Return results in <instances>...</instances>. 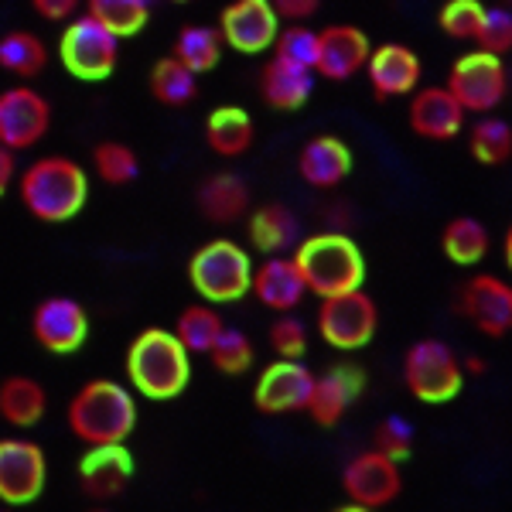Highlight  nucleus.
I'll return each mask as SVG.
<instances>
[{
  "mask_svg": "<svg viewBox=\"0 0 512 512\" xmlns=\"http://www.w3.org/2000/svg\"><path fill=\"white\" fill-rule=\"evenodd\" d=\"M123 369H127L130 390H137L144 400H178L192 383V352L171 328L154 325L127 345Z\"/></svg>",
  "mask_w": 512,
  "mask_h": 512,
  "instance_id": "1",
  "label": "nucleus"
},
{
  "mask_svg": "<svg viewBox=\"0 0 512 512\" xmlns=\"http://www.w3.org/2000/svg\"><path fill=\"white\" fill-rule=\"evenodd\" d=\"M18 195L28 216L48 226L72 222L89 202V175L65 154H45L18 175Z\"/></svg>",
  "mask_w": 512,
  "mask_h": 512,
  "instance_id": "2",
  "label": "nucleus"
},
{
  "mask_svg": "<svg viewBox=\"0 0 512 512\" xmlns=\"http://www.w3.org/2000/svg\"><path fill=\"white\" fill-rule=\"evenodd\" d=\"M69 431L82 444L127 441L137 427V400L130 386L117 379H89L65 407Z\"/></svg>",
  "mask_w": 512,
  "mask_h": 512,
  "instance_id": "3",
  "label": "nucleus"
},
{
  "mask_svg": "<svg viewBox=\"0 0 512 512\" xmlns=\"http://www.w3.org/2000/svg\"><path fill=\"white\" fill-rule=\"evenodd\" d=\"M294 263L301 270L308 294L332 297L366 284V256L345 233H315L297 239Z\"/></svg>",
  "mask_w": 512,
  "mask_h": 512,
  "instance_id": "4",
  "label": "nucleus"
},
{
  "mask_svg": "<svg viewBox=\"0 0 512 512\" xmlns=\"http://www.w3.org/2000/svg\"><path fill=\"white\" fill-rule=\"evenodd\" d=\"M253 267L250 253L236 239H209L192 253L188 260V284L195 294L209 304H236L250 294L253 287Z\"/></svg>",
  "mask_w": 512,
  "mask_h": 512,
  "instance_id": "5",
  "label": "nucleus"
},
{
  "mask_svg": "<svg viewBox=\"0 0 512 512\" xmlns=\"http://www.w3.org/2000/svg\"><path fill=\"white\" fill-rule=\"evenodd\" d=\"M403 383L414 400L427 407L458 400L465 390V366L441 338H420L403 355Z\"/></svg>",
  "mask_w": 512,
  "mask_h": 512,
  "instance_id": "6",
  "label": "nucleus"
},
{
  "mask_svg": "<svg viewBox=\"0 0 512 512\" xmlns=\"http://www.w3.org/2000/svg\"><path fill=\"white\" fill-rule=\"evenodd\" d=\"M59 62L72 79L79 82H103L117 72L120 62V38L93 14H76L65 21L59 38Z\"/></svg>",
  "mask_w": 512,
  "mask_h": 512,
  "instance_id": "7",
  "label": "nucleus"
},
{
  "mask_svg": "<svg viewBox=\"0 0 512 512\" xmlns=\"http://www.w3.org/2000/svg\"><path fill=\"white\" fill-rule=\"evenodd\" d=\"M315 325L325 345H332L338 352H359L376 338L379 308L362 287H355V291L345 294L321 297Z\"/></svg>",
  "mask_w": 512,
  "mask_h": 512,
  "instance_id": "8",
  "label": "nucleus"
},
{
  "mask_svg": "<svg viewBox=\"0 0 512 512\" xmlns=\"http://www.w3.org/2000/svg\"><path fill=\"white\" fill-rule=\"evenodd\" d=\"M444 86L465 106V113H492L509 96V69L502 62V55L475 48V52H465L454 59Z\"/></svg>",
  "mask_w": 512,
  "mask_h": 512,
  "instance_id": "9",
  "label": "nucleus"
},
{
  "mask_svg": "<svg viewBox=\"0 0 512 512\" xmlns=\"http://www.w3.org/2000/svg\"><path fill=\"white\" fill-rule=\"evenodd\" d=\"M48 482V458L28 437H0V502L31 506Z\"/></svg>",
  "mask_w": 512,
  "mask_h": 512,
  "instance_id": "10",
  "label": "nucleus"
},
{
  "mask_svg": "<svg viewBox=\"0 0 512 512\" xmlns=\"http://www.w3.org/2000/svg\"><path fill=\"white\" fill-rule=\"evenodd\" d=\"M342 492H345V499H352L355 509L390 506L403 492L400 461H393L390 454H383L379 448L355 454L342 472Z\"/></svg>",
  "mask_w": 512,
  "mask_h": 512,
  "instance_id": "11",
  "label": "nucleus"
},
{
  "mask_svg": "<svg viewBox=\"0 0 512 512\" xmlns=\"http://www.w3.org/2000/svg\"><path fill=\"white\" fill-rule=\"evenodd\" d=\"M315 390V373L301 359L270 362L253 383V407L263 417H287L304 414Z\"/></svg>",
  "mask_w": 512,
  "mask_h": 512,
  "instance_id": "12",
  "label": "nucleus"
},
{
  "mask_svg": "<svg viewBox=\"0 0 512 512\" xmlns=\"http://www.w3.org/2000/svg\"><path fill=\"white\" fill-rule=\"evenodd\" d=\"M48 130H52V103L38 89L24 82L0 93V144L18 154L41 144Z\"/></svg>",
  "mask_w": 512,
  "mask_h": 512,
  "instance_id": "13",
  "label": "nucleus"
},
{
  "mask_svg": "<svg viewBox=\"0 0 512 512\" xmlns=\"http://www.w3.org/2000/svg\"><path fill=\"white\" fill-rule=\"evenodd\" d=\"M219 31L233 52L263 55L280 35V14L270 0H229L219 14Z\"/></svg>",
  "mask_w": 512,
  "mask_h": 512,
  "instance_id": "14",
  "label": "nucleus"
},
{
  "mask_svg": "<svg viewBox=\"0 0 512 512\" xmlns=\"http://www.w3.org/2000/svg\"><path fill=\"white\" fill-rule=\"evenodd\" d=\"M31 335L45 352L52 355H72L86 345L89 338V311L82 308L76 297H45L31 311Z\"/></svg>",
  "mask_w": 512,
  "mask_h": 512,
  "instance_id": "15",
  "label": "nucleus"
},
{
  "mask_svg": "<svg viewBox=\"0 0 512 512\" xmlns=\"http://www.w3.org/2000/svg\"><path fill=\"white\" fill-rule=\"evenodd\" d=\"M461 315L482 335L502 338L512 332V284L495 274H478L461 287Z\"/></svg>",
  "mask_w": 512,
  "mask_h": 512,
  "instance_id": "16",
  "label": "nucleus"
},
{
  "mask_svg": "<svg viewBox=\"0 0 512 512\" xmlns=\"http://www.w3.org/2000/svg\"><path fill=\"white\" fill-rule=\"evenodd\" d=\"M369 35L355 24H328L318 31V62L315 76L328 82H349L366 69L369 62Z\"/></svg>",
  "mask_w": 512,
  "mask_h": 512,
  "instance_id": "17",
  "label": "nucleus"
},
{
  "mask_svg": "<svg viewBox=\"0 0 512 512\" xmlns=\"http://www.w3.org/2000/svg\"><path fill=\"white\" fill-rule=\"evenodd\" d=\"M134 478V451L127 441L117 444H86V454L79 458V485L89 499H117L127 492Z\"/></svg>",
  "mask_w": 512,
  "mask_h": 512,
  "instance_id": "18",
  "label": "nucleus"
},
{
  "mask_svg": "<svg viewBox=\"0 0 512 512\" xmlns=\"http://www.w3.org/2000/svg\"><path fill=\"white\" fill-rule=\"evenodd\" d=\"M362 72L369 76V86H373L376 99H396V96H410L420 86L424 65H420V55L410 45L383 41V45H376L369 52V62Z\"/></svg>",
  "mask_w": 512,
  "mask_h": 512,
  "instance_id": "19",
  "label": "nucleus"
},
{
  "mask_svg": "<svg viewBox=\"0 0 512 512\" xmlns=\"http://www.w3.org/2000/svg\"><path fill=\"white\" fill-rule=\"evenodd\" d=\"M410 130L424 140H454L465 130V106L454 99L448 86H427V89H414L410 93Z\"/></svg>",
  "mask_w": 512,
  "mask_h": 512,
  "instance_id": "20",
  "label": "nucleus"
},
{
  "mask_svg": "<svg viewBox=\"0 0 512 512\" xmlns=\"http://www.w3.org/2000/svg\"><path fill=\"white\" fill-rule=\"evenodd\" d=\"M250 294L263 304V308L284 315V311L301 308L304 294H308V284H304V277H301V270H297L294 256L274 253V256H267V260L253 267Z\"/></svg>",
  "mask_w": 512,
  "mask_h": 512,
  "instance_id": "21",
  "label": "nucleus"
},
{
  "mask_svg": "<svg viewBox=\"0 0 512 512\" xmlns=\"http://www.w3.org/2000/svg\"><path fill=\"white\" fill-rule=\"evenodd\" d=\"M362 386H366V376L362 369L355 366H332L328 373L315 376V390H311V400H308V414L315 420L318 427H335L342 424L345 410L359 400Z\"/></svg>",
  "mask_w": 512,
  "mask_h": 512,
  "instance_id": "22",
  "label": "nucleus"
},
{
  "mask_svg": "<svg viewBox=\"0 0 512 512\" xmlns=\"http://www.w3.org/2000/svg\"><path fill=\"white\" fill-rule=\"evenodd\" d=\"M352 147L335 134H318L304 140L297 154V175L308 181L311 188H338L352 175Z\"/></svg>",
  "mask_w": 512,
  "mask_h": 512,
  "instance_id": "23",
  "label": "nucleus"
},
{
  "mask_svg": "<svg viewBox=\"0 0 512 512\" xmlns=\"http://www.w3.org/2000/svg\"><path fill=\"white\" fill-rule=\"evenodd\" d=\"M315 93V72L291 65L284 59H270L260 69V96L270 110L280 113H294Z\"/></svg>",
  "mask_w": 512,
  "mask_h": 512,
  "instance_id": "24",
  "label": "nucleus"
},
{
  "mask_svg": "<svg viewBox=\"0 0 512 512\" xmlns=\"http://www.w3.org/2000/svg\"><path fill=\"white\" fill-rule=\"evenodd\" d=\"M246 236H250L253 250L263 256L287 253V250H294L297 239H301V222H297V216L287 205L267 202L250 212V219H246Z\"/></svg>",
  "mask_w": 512,
  "mask_h": 512,
  "instance_id": "25",
  "label": "nucleus"
},
{
  "mask_svg": "<svg viewBox=\"0 0 512 512\" xmlns=\"http://www.w3.org/2000/svg\"><path fill=\"white\" fill-rule=\"evenodd\" d=\"M198 212L209 222H219V226L239 222L250 212V185L233 171L205 178L202 188H198Z\"/></svg>",
  "mask_w": 512,
  "mask_h": 512,
  "instance_id": "26",
  "label": "nucleus"
},
{
  "mask_svg": "<svg viewBox=\"0 0 512 512\" xmlns=\"http://www.w3.org/2000/svg\"><path fill=\"white\" fill-rule=\"evenodd\" d=\"M256 140V127L253 117L243 110V106L229 103V106H216L205 120V144H209L212 154L219 158H243Z\"/></svg>",
  "mask_w": 512,
  "mask_h": 512,
  "instance_id": "27",
  "label": "nucleus"
},
{
  "mask_svg": "<svg viewBox=\"0 0 512 512\" xmlns=\"http://www.w3.org/2000/svg\"><path fill=\"white\" fill-rule=\"evenodd\" d=\"M48 414V393L38 379L31 376H7L0 383V417L11 427H28L41 424V417Z\"/></svg>",
  "mask_w": 512,
  "mask_h": 512,
  "instance_id": "28",
  "label": "nucleus"
},
{
  "mask_svg": "<svg viewBox=\"0 0 512 512\" xmlns=\"http://www.w3.org/2000/svg\"><path fill=\"white\" fill-rule=\"evenodd\" d=\"M222 52H226V41H222V31L212 28V24H185L175 38V48H171V55L178 62H185L195 76L216 72Z\"/></svg>",
  "mask_w": 512,
  "mask_h": 512,
  "instance_id": "29",
  "label": "nucleus"
},
{
  "mask_svg": "<svg viewBox=\"0 0 512 512\" xmlns=\"http://www.w3.org/2000/svg\"><path fill=\"white\" fill-rule=\"evenodd\" d=\"M492 236L482 219L475 216H454L441 229V250L454 267H478L489 256Z\"/></svg>",
  "mask_w": 512,
  "mask_h": 512,
  "instance_id": "30",
  "label": "nucleus"
},
{
  "mask_svg": "<svg viewBox=\"0 0 512 512\" xmlns=\"http://www.w3.org/2000/svg\"><path fill=\"white\" fill-rule=\"evenodd\" d=\"M147 89L161 106L178 110V106H188L198 96V76L185 62H178L175 55H164L147 72Z\"/></svg>",
  "mask_w": 512,
  "mask_h": 512,
  "instance_id": "31",
  "label": "nucleus"
},
{
  "mask_svg": "<svg viewBox=\"0 0 512 512\" xmlns=\"http://www.w3.org/2000/svg\"><path fill=\"white\" fill-rule=\"evenodd\" d=\"M48 65V45L41 41L35 31L14 28L0 38V69L11 72L18 79H35L45 72Z\"/></svg>",
  "mask_w": 512,
  "mask_h": 512,
  "instance_id": "32",
  "label": "nucleus"
},
{
  "mask_svg": "<svg viewBox=\"0 0 512 512\" xmlns=\"http://www.w3.org/2000/svg\"><path fill=\"white\" fill-rule=\"evenodd\" d=\"M222 328H226L222 315L209 301H202V304H192V308L181 311L171 332L181 338V345H185L192 355H209V349L216 345V338L222 335Z\"/></svg>",
  "mask_w": 512,
  "mask_h": 512,
  "instance_id": "33",
  "label": "nucleus"
},
{
  "mask_svg": "<svg viewBox=\"0 0 512 512\" xmlns=\"http://www.w3.org/2000/svg\"><path fill=\"white\" fill-rule=\"evenodd\" d=\"M86 14L113 31L120 41L134 38L151 21V0H86Z\"/></svg>",
  "mask_w": 512,
  "mask_h": 512,
  "instance_id": "34",
  "label": "nucleus"
},
{
  "mask_svg": "<svg viewBox=\"0 0 512 512\" xmlns=\"http://www.w3.org/2000/svg\"><path fill=\"white\" fill-rule=\"evenodd\" d=\"M468 151L485 168H499L512 158V127L499 117H485L472 123L468 130Z\"/></svg>",
  "mask_w": 512,
  "mask_h": 512,
  "instance_id": "35",
  "label": "nucleus"
},
{
  "mask_svg": "<svg viewBox=\"0 0 512 512\" xmlns=\"http://www.w3.org/2000/svg\"><path fill=\"white\" fill-rule=\"evenodd\" d=\"M93 171H96L99 181L120 188V185L137 181L140 158H137L134 147L123 144V140H99V144L93 147Z\"/></svg>",
  "mask_w": 512,
  "mask_h": 512,
  "instance_id": "36",
  "label": "nucleus"
},
{
  "mask_svg": "<svg viewBox=\"0 0 512 512\" xmlns=\"http://www.w3.org/2000/svg\"><path fill=\"white\" fill-rule=\"evenodd\" d=\"M209 359L216 366V373L222 376H243L246 369L253 366L256 352H253V342L246 338L239 328H222V335L216 338V345L209 349Z\"/></svg>",
  "mask_w": 512,
  "mask_h": 512,
  "instance_id": "37",
  "label": "nucleus"
},
{
  "mask_svg": "<svg viewBox=\"0 0 512 512\" xmlns=\"http://www.w3.org/2000/svg\"><path fill=\"white\" fill-rule=\"evenodd\" d=\"M274 59H284L291 65L315 72L318 62V31H311L304 21H287V28H280L274 41Z\"/></svg>",
  "mask_w": 512,
  "mask_h": 512,
  "instance_id": "38",
  "label": "nucleus"
},
{
  "mask_svg": "<svg viewBox=\"0 0 512 512\" xmlns=\"http://www.w3.org/2000/svg\"><path fill=\"white\" fill-rule=\"evenodd\" d=\"M485 18L482 0H444L437 11V28L454 41H475Z\"/></svg>",
  "mask_w": 512,
  "mask_h": 512,
  "instance_id": "39",
  "label": "nucleus"
},
{
  "mask_svg": "<svg viewBox=\"0 0 512 512\" xmlns=\"http://www.w3.org/2000/svg\"><path fill=\"white\" fill-rule=\"evenodd\" d=\"M270 349L277 352V359H304L308 352V325L301 318H294V311H284L274 325H270Z\"/></svg>",
  "mask_w": 512,
  "mask_h": 512,
  "instance_id": "40",
  "label": "nucleus"
},
{
  "mask_svg": "<svg viewBox=\"0 0 512 512\" xmlns=\"http://www.w3.org/2000/svg\"><path fill=\"white\" fill-rule=\"evenodd\" d=\"M475 48H485L492 55H506L512 52V11L509 7H485L482 28L475 35Z\"/></svg>",
  "mask_w": 512,
  "mask_h": 512,
  "instance_id": "41",
  "label": "nucleus"
},
{
  "mask_svg": "<svg viewBox=\"0 0 512 512\" xmlns=\"http://www.w3.org/2000/svg\"><path fill=\"white\" fill-rule=\"evenodd\" d=\"M373 448H379L383 454H390L393 461H407L414 454V427L407 424L403 417H386L383 424H376L373 431Z\"/></svg>",
  "mask_w": 512,
  "mask_h": 512,
  "instance_id": "42",
  "label": "nucleus"
},
{
  "mask_svg": "<svg viewBox=\"0 0 512 512\" xmlns=\"http://www.w3.org/2000/svg\"><path fill=\"white\" fill-rule=\"evenodd\" d=\"M79 4L82 0H31L38 18L52 21V24H62V21H72L79 14Z\"/></svg>",
  "mask_w": 512,
  "mask_h": 512,
  "instance_id": "43",
  "label": "nucleus"
},
{
  "mask_svg": "<svg viewBox=\"0 0 512 512\" xmlns=\"http://www.w3.org/2000/svg\"><path fill=\"white\" fill-rule=\"evenodd\" d=\"M280 21H308L311 14H318L321 0H270Z\"/></svg>",
  "mask_w": 512,
  "mask_h": 512,
  "instance_id": "44",
  "label": "nucleus"
},
{
  "mask_svg": "<svg viewBox=\"0 0 512 512\" xmlns=\"http://www.w3.org/2000/svg\"><path fill=\"white\" fill-rule=\"evenodd\" d=\"M18 178V161H14V151L7 144H0V198L7 195V188Z\"/></svg>",
  "mask_w": 512,
  "mask_h": 512,
  "instance_id": "45",
  "label": "nucleus"
},
{
  "mask_svg": "<svg viewBox=\"0 0 512 512\" xmlns=\"http://www.w3.org/2000/svg\"><path fill=\"white\" fill-rule=\"evenodd\" d=\"M502 256H506V267L512 274V226L506 229V239H502Z\"/></svg>",
  "mask_w": 512,
  "mask_h": 512,
  "instance_id": "46",
  "label": "nucleus"
},
{
  "mask_svg": "<svg viewBox=\"0 0 512 512\" xmlns=\"http://www.w3.org/2000/svg\"><path fill=\"white\" fill-rule=\"evenodd\" d=\"M171 4H192V0H171Z\"/></svg>",
  "mask_w": 512,
  "mask_h": 512,
  "instance_id": "47",
  "label": "nucleus"
},
{
  "mask_svg": "<svg viewBox=\"0 0 512 512\" xmlns=\"http://www.w3.org/2000/svg\"><path fill=\"white\" fill-rule=\"evenodd\" d=\"M506 7H509V11H512V0H506Z\"/></svg>",
  "mask_w": 512,
  "mask_h": 512,
  "instance_id": "48",
  "label": "nucleus"
}]
</instances>
